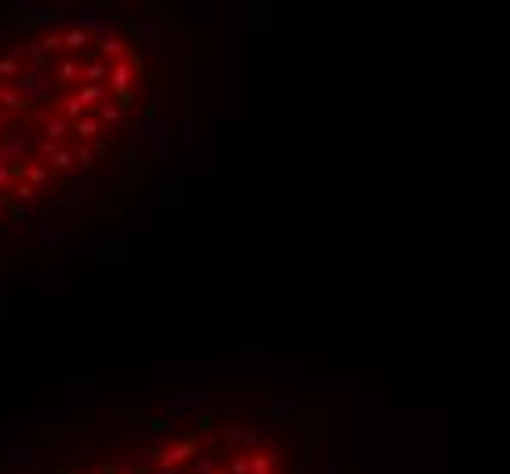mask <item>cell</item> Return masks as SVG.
Listing matches in <instances>:
<instances>
[{
    "instance_id": "obj_1",
    "label": "cell",
    "mask_w": 510,
    "mask_h": 474,
    "mask_svg": "<svg viewBox=\"0 0 510 474\" xmlns=\"http://www.w3.org/2000/svg\"><path fill=\"white\" fill-rule=\"evenodd\" d=\"M110 84H113V92L120 99H128L132 95V84H135V70L128 66V62H113L110 66Z\"/></svg>"
},
{
    "instance_id": "obj_2",
    "label": "cell",
    "mask_w": 510,
    "mask_h": 474,
    "mask_svg": "<svg viewBox=\"0 0 510 474\" xmlns=\"http://www.w3.org/2000/svg\"><path fill=\"white\" fill-rule=\"evenodd\" d=\"M73 161H77L73 150H48V164H51V168H58V171H70V168H73Z\"/></svg>"
},
{
    "instance_id": "obj_3",
    "label": "cell",
    "mask_w": 510,
    "mask_h": 474,
    "mask_svg": "<svg viewBox=\"0 0 510 474\" xmlns=\"http://www.w3.org/2000/svg\"><path fill=\"white\" fill-rule=\"evenodd\" d=\"M73 132H77L80 139H95V135H102V121H88V117H80V121L73 124Z\"/></svg>"
},
{
    "instance_id": "obj_4",
    "label": "cell",
    "mask_w": 510,
    "mask_h": 474,
    "mask_svg": "<svg viewBox=\"0 0 510 474\" xmlns=\"http://www.w3.org/2000/svg\"><path fill=\"white\" fill-rule=\"evenodd\" d=\"M44 135H48V142H55V139H66V135H70V121H62V117L48 121V124H44Z\"/></svg>"
},
{
    "instance_id": "obj_5",
    "label": "cell",
    "mask_w": 510,
    "mask_h": 474,
    "mask_svg": "<svg viewBox=\"0 0 510 474\" xmlns=\"http://www.w3.org/2000/svg\"><path fill=\"white\" fill-rule=\"evenodd\" d=\"M55 77H58L62 84H66V80H73V77H77V62H73V59H66V62H62V66H55Z\"/></svg>"
},
{
    "instance_id": "obj_6",
    "label": "cell",
    "mask_w": 510,
    "mask_h": 474,
    "mask_svg": "<svg viewBox=\"0 0 510 474\" xmlns=\"http://www.w3.org/2000/svg\"><path fill=\"white\" fill-rule=\"evenodd\" d=\"M99 51H102V55H117V59H120V55H124V40H120V37H117V40L110 37V40H102V48H99Z\"/></svg>"
},
{
    "instance_id": "obj_7",
    "label": "cell",
    "mask_w": 510,
    "mask_h": 474,
    "mask_svg": "<svg viewBox=\"0 0 510 474\" xmlns=\"http://www.w3.org/2000/svg\"><path fill=\"white\" fill-rule=\"evenodd\" d=\"M84 40H88V33H84V30H70L66 37H62V44H66V48H80Z\"/></svg>"
},
{
    "instance_id": "obj_8",
    "label": "cell",
    "mask_w": 510,
    "mask_h": 474,
    "mask_svg": "<svg viewBox=\"0 0 510 474\" xmlns=\"http://www.w3.org/2000/svg\"><path fill=\"white\" fill-rule=\"evenodd\" d=\"M99 114H102V121H106V124H120V117H124L120 110H113V106H102Z\"/></svg>"
},
{
    "instance_id": "obj_9",
    "label": "cell",
    "mask_w": 510,
    "mask_h": 474,
    "mask_svg": "<svg viewBox=\"0 0 510 474\" xmlns=\"http://www.w3.org/2000/svg\"><path fill=\"white\" fill-rule=\"evenodd\" d=\"M15 66H18V55L4 59V62H0V77H15Z\"/></svg>"
},
{
    "instance_id": "obj_10",
    "label": "cell",
    "mask_w": 510,
    "mask_h": 474,
    "mask_svg": "<svg viewBox=\"0 0 510 474\" xmlns=\"http://www.w3.org/2000/svg\"><path fill=\"white\" fill-rule=\"evenodd\" d=\"M11 176H15V168L0 164V190H8V186H11Z\"/></svg>"
},
{
    "instance_id": "obj_11",
    "label": "cell",
    "mask_w": 510,
    "mask_h": 474,
    "mask_svg": "<svg viewBox=\"0 0 510 474\" xmlns=\"http://www.w3.org/2000/svg\"><path fill=\"white\" fill-rule=\"evenodd\" d=\"M77 161H80V164H92V150L80 146V150H77Z\"/></svg>"
},
{
    "instance_id": "obj_12",
    "label": "cell",
    "mask_w": 510,
    "mask_h": 474,
    "mask_svg": "<svg viewBox=\"0 0 510 474\" xmlns=\"http://www.w3.org/2000/svg\"><path fill=\"white\" fill-rule=\"evenodd\" d=\"M0 95H4V88H0Z\"/></svg>"
},
{
    "instance_id": "obj_13",
    "label": "cell",
    "mask_w": 510,
    "mask_h": 474,
    "mask_svg": "<svg viewBox=\"0 0 510 474\" xmlns=\"http://www.w3.org/2000/svg\"><path fill=\"white\" fill-rule=\"evenodd\" d=\"M0 135H4V132H0Z\"/></svg>"
}]
</instances>
